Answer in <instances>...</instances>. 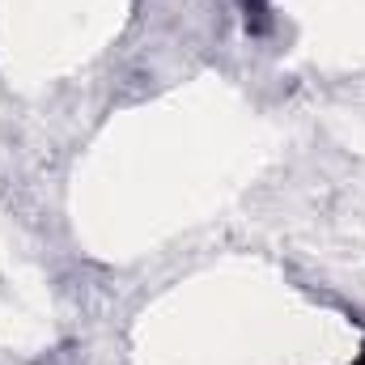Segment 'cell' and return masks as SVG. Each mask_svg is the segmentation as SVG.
Wrapping results in <instances>:
<instances>
[{
  "label": "cell",
  "instance_id": "1",
  "mask_svg": "<svg viewBox=\"0 0 365 365\" xmlns=\"http://www.w3.org/2000/svg\"><path fill=\"white\" fill-rule=\"evenodd\" d=\"M353 365H365V349H361V357H357V361H353Z\"/></svg>",
  "mask_w": 365,
  "mask_h": 365
}]
</instances>
